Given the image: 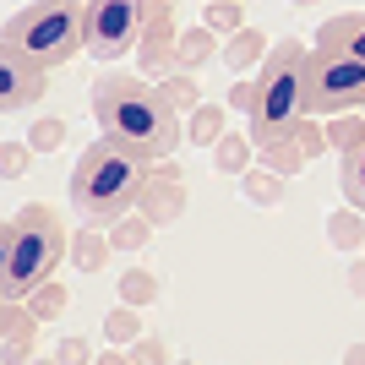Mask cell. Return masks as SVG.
I'll list each match as a JSON object with an SVG mask.
<instances>
[{"mask_svg":"<svg viewBox=\"0 0 365 365\" xmlns=\"http://www.w3.org/2000/svg\"><path fill=\"white\" fill-rule=\"evenodd\" d=\"M93 120L109 142L131 148L148 164L175 158V148L185 142V115L164 98V88L131 71H104L93 82Z\"/></svg>","mask_w":365,"mask_h":365,"instance_id":"cell-1","label":"cell"},{"mask_svg":"<svg viewBox=\"0 0 365 365\" xmlns=\"http://www.w3.org/2000/svg\"><path fill=\"white\" fill-rule=\"evenodd\" d=\"M66 251H71V235H66V218L49 202L16 207L6 235H0V300H28L38 284L55 278Z\"/></svg>","mask_w":365,"mask_h":365,"instance_id":"cell-2","label":"cell"},{"mask_svg":"<svg viewBox=\"0 0 365 365\" xmlns=\"http://www.w3.org/2000/svg\"><path fill=\"white\" fill-rule=\"evenodd\" d=\"M142 185H148V158H137L131 148L98 137L71 164V207L88 224H115V218L137 213Z\"/></svg>","mask_w":365,"mask_h":365,"instance_id":"cell-3","label":"cell"},{"mask_svg":"<svg viewBox=\"0 0 365 365\" xmlns=\"http://www.w3.org/2000/svg\"><path fill=\"white\" fill-rule=\"evenodd\" d=\"M305 115V44L300 38H278L262 61V82H257V109H251V131L245 137L267 148V142H289Z\"/></svg>","mask_w":365,"mask_h":365,"instance_id":"cell-4","label":"cell"},{"mask_svg":"<svg viewBox=\"0 0 365 365\" xmlns=\"http://www.w3.org/2000/svg\"><path fill=\"white\" fill-rule=\"evenodd\" d=\"M0 44H16L22 55L55 71L88 49V0H33L6 22Z\"/></svg>","mask_w":365,"mask_h":365,"instance_id":"cell-5","label":"cell"},{"mask_svg":"<svg viewBox=\"0 0 365 365\" xmlns=\"http://www.w3.org/2000/svg\"><path fill=\"white\" fill-rule=\"evenodd\" d=\"M365 104V61L338 55V49H311L305 55V115L333 120L354 115Z\"/></svg>","mask_w":365,"mask_h":365,"instance_id":"cell-6","label":"cell"},{"mask_svg":"<svg viewBox=\"0 0 365 365\" xmlns=\"http://www.w3.org/2000/svg\"><path fill=\"white\" fill-rule=\"evenodd\" d=\"M148 0H88V55L93 61H120L142 44Z\"/></svg>","mask_w":365,"mask_h":365,"instance_id":"cell-7","label":"cell"},{"mask_svg":"<svg viewBox=\"0 0 365 365\" xmlns=\"http://www.w3.org/2000/svg\"><path fill=\"white\" fill-rule=\"evenodd\" d=\"M38 93H49V71L33 55H22L16 44H0V109L16 115V109H28Z\"/></svg>","mask_w":365,"mask_h":365,"instance_id":"cell-8","label":"cell"},{"mask_svg":"<svg viewBox=\"0 0 365 365\" xmlns=\"http://www.w3.org/2000/svg\"><path fill=\"white\" fill-rule=\"evenodd\" d=\"M175 49H180V33H175V0H148V22H142V44L137 61L148 76H169L175 71Z\"/></svg>","mask_w":365,"mask_h":365,"instance_id":"cell-9","label":"cell"},{"mask_svg":"<svg viewBox=\"0 0 365 365\" xmlns=\"http://www.w3.org/2000/svg\"><path fill=\"white\" fill-rule=\"evenodd\" d=\"M185 202H191V191H185L180 164H175V158H158V164H148V185H142L137 213L153 218V224H175V218L185 213Z\"/></svg>","mask_w":365,"mask_h":365,"instance_id":"cell-10","label":"cell"},{"mask_svg":"<svg viewBox=\"0 0 365 365\" xmlns=\"http://www.w3.org/2000/svg\"><path fill=\"white\" fill-rule=\"evenodd\" d=\"M33 338H38V317L28 300H0V365H28Z\"/></svg>","mask_w":365,"mask_h":365,"instance_id":"cell-11","label":"cell"},{"mask_svg":"<svg viewBox=\"0 0 365 365\" xmlns=\"http://www.w3.org/2000/svg\"><path fill=\"white\" fill-rule=\"evenodd\" d=\"M317 49H338V55L365 61V11L327 16V22H322V33H317Z\"/></svg>","mask_w":365,"mask_h":365,"instance_id":"cell-12","label":"cell"},{"mask_svg":"<svg viewBox=\"0 0 365 365\" xmlns=\"http://www.w3.org/2000/svg\"><path fill=\"white\" fill-rule=\"evenodd\" d=\"M224 120H229V104H202L185 115V142H197V148L213 153L218 137H224Z\"/></svg>","mask_w":365,"mask_h":365,"instance_id":"cell-13","label":"cell"},{"mask_svg":"<svg viewBox=\"0 0 365 365\" xmlns=\"http://www.w3.org/2000/svg\"><path fill=\"white\" fill-rule=\"evenodd\" d=\"M218 49V33L213 28H185L180 33V49H175V71H197L202 61H213Z\"/></svg>","mask_w":365,"mask_h":365,"instance_id":"cell-14","label":"cell"},{"mask_svg":"<svg viewBox=\"0 0 365 365\" xmlns=\"http://www.w3.org/2000/svg\"><path fill=\"white\" fill-rule=\"evenodd\" d=\"M338 185H344V202L365 213V137H360V148H354V153L338 158Z\"/></svg>","mask_w":365,"mask_h":365,"instance_id":"cell-15","label":"cell"},{"mask_svg":"<svg viewBox=\"0 0 365 365\" xmlns=\"http://www.w3.org/2000/svg\"><path fill=\"white\" fill-rule=\"evenodd\" d=\"M109 235H98V229H82V235H71V267H82V273H98L109 262Z\"/></svg>","mask_w":365,"mask_h":365,"instance_id":"cell-16","label":"cell"},{"mask_svg":"<svg viewBox=\"0 0 365 365\" xmlns=\"http://www.w3.org/2000/svg\"><path fill=\"white\" fill-rule=\"evenodd\" d=\"M224 61L235 66V71H251L257 61H267V44H262V33H257V28L229 33V38H224Z\"/></svg>","mask_w":365,"mask_h":365,"instance_id":"cell-17","label":"cell"},{"mask_svg":"<svg viewBox=\"0 0 365 365\" xmlns=\"http://www.w3.org/2000/svg\"><path fill=\"white\" fill-rule=\"evenodd\" d=\"M327 240H333L338 251H360L365 245V213L360 207H338V213L327 218Z\"/></svg>","mask_w":365,"mask_h":365,"instance_id":"cell-18","label":"cell"},{"mask_svg":"<svg viewBox=\"0 0 365 365\" xmlns=\"http://www.w3.org/2000/svg\"><path fill=\"white\" fill-rule=\"evenodd\" d=\"M240 191H245V202L273 207V202L284 197V175H273L267 164H257V169H245V175H240Z\"/></svg>","mask_w":365,"mask_h":365,"instance_id":"cell-19","label":"cell"},{"mask_svg":"<svg viewBox=\"0 0 365 365\" xmlns=\"http://www.w3.org/2000/svg\"><path fill=\"white\" fill-rule=\"evenodd\" d=\"M153 218H142V213H125V218H115V229H109V245L115 251H142V245L153 240Z\"/></svg>","mask_w":365,"mask_h":365,"instance_id":"cell-20","label":"cell"},{"mask_svg":"<svg viewBox=\"0 0 365 365\" xmlns=\"http://www.w3.org/2000/svg\"><path fill=\"white\" fill-rule=\"evenodd\" d=\"M251 148H257L251 137L224 131V137H218V148H213V164L224 169V175H245V169H251Z\"/></svg>","mask_w":365,"mask_h":365,"instance_id":"cell-21","label":"cell"},{"mask_svg":"<svg viewBox=\"0 0 365 365\" xmlns=\"http://www.w3.org/2000/svg\"><path fill=\"white\" fill-rule=\"evenodd\" d=\"M257 153H262V164L273 169V175H284V180H289V175H300V169L311 164L294 137H289V142H267V148H257Z\"/></svg>","mask_w":365,"mask_h":365,"instance_id":"cell-22","label":"cell"},{"mask_svg":"<svg viewBox=\"0 0 365 365\" xmlns=\"http://www.w3.org/2000/svg\"><path fill=\"white\" fill-rule=\"evenodd\" d=\"M66 305H71V289H66L61 278H49V284H38V289L28 294V311H33L38 322H55Z\"/></svg>","mask_w":365,"mask_h":365,"instance_id":"cell-23","label":"cell"},{"mask_svg":"<svg viewBox=\"0 0 365 365\" xmlns=\"http://www.w3.org/2000/svg\"><path fill=\"white\" fill-rule=\"evenodd\" d=\"M153 300H158V278H153L148 267H125L120 273V305H137L142 311V305H153Z\"/></svg>","mask_w":365,"mask_h":365,"instance_id":"cell-24","label":"cell"},{"mask_svg":"<svg viewBox=\"0 0 365 365\" xmlns=\"http://www.w3.org/2000/svg\"><path fill=\"white\" fill-rule=\"evenodd\" d=\"M104 338H109V344H120V349H131V344L142 338V311H137V305L109 311V317H104Z\"/></svg>","mask_w":365,"mask_h":365,"instance_id":"cell-25","label":"cell"},{"mask_svg":"<svg viewBox=\"0 0 365 365\" xmlns=\"http://www.w3.org/2000/svg\"><path fill=\"white\" fill-rule=\"evenodd\" d=\"M360 137H365V115H333V120H327V142H333L338 158L360 148Z\"/></svg>","mask_w":365,"mask_h":365,"instance_id":"cell-26","label":"cell"},{"mask_svg":"<svg viewBox=\"0 0 365 365\" xmlns=\"http://www.w3.org/2000/svg\"><path fill=\"white\" fill-rule=\"evenodd\" d=\"M202 28H213L218 38L240 33L245 28V6H240V0H207V22H202Z\"/></svg>","mask_w":365,"mask_h":365,"instance_id":"cell-27","label":"cell"},{"mask_svg":"<svg viewBox=\"0 0 365 365\" xmlns=\"http://www.w3.org/2000/svg\"><path fill=\"white\" fill-rule=\"evenodd\" d=\"M158 88H164V98H169V104H175V109H180V115H191V109H202V98H197V82H191V71H169L164 76V82H158Z\"/></svg>","mask_w":365,"mask_h":365,"instance_id":"cell-28","label":"cell"},{"mask_svg":"<svg viewBox=\"0 0 365 365\" xmlns=\"http://www.w3.org/2000/svg\"><path fill=\"white\" fill-rule=\"evenodd\" d=\"M61 142H66V120H55V115H44V120L28 131V148L33 153H55Z\"/></svg>","mask_w":365,"mask_h":365,"instance_id":"cell-29","label":"cell"},{"mask_svg":"<svg viewBox=\"0 0 365 365\" xmlns=\"http://www.w3.org/2000/svg\"><path fill=\"white\" fill-rule=\"evenodd\" d=\"M294 142H300V153H305V158H322V153L333 148V142H327V125H317V115H311V120H305L300 131H294Z\"/></svg>","mask_w":365,"mask_h":365,"instance_id":"cell-30","label":"cell"},{"mask_svg":"<svg viewBox=\"0 0 365 365\" xmlns=\"http://www.w3.org/2000/svg\"><path fill=\"white\" fill-rule=\"evenodd\" d=\"M131 360H137V365H169L164 338H137V344H131Z\"/></svg>","mask_w":365,"mask_h":365,"instance_id":"cell-31","label":"cell"},{"mask_svg":"<svg viewBox=\"0 0 365 365\" xmlns=\"http://www.w3.org/2000/svg\"><path fill=\"white\" fill-rule=\"evenodd\" d=\"M0 169H6V180H22V169H28V148H22V142H6V148H0Z\"/></svg>","mask_w":365,"mask_h":365,"instance_id":"cell-32","label":"cell"},{"mask_svg":"<svg viewBox=\"0 0 365 365\" xmlns=\"http://www.w3.org/2000/svg\"><path fill=\"white\" fill-rule=\"evenodd\" d=\"M61 365H98L93 360V349H88V338H61Z\"/></svg>","mask_w":365,"mask_h":365,"instance_id":"cell-33","label":"cell"},{"mask_svg":"<svg viewBox=\"0 0 365 365\" xmlns=\"http://www.w3.org/2000/svg\"><path fill=\"white\" fill-rule=\"evenodd\" d=\"M224 104H229V109H245V115H251V109H257V82H235Z\"/></svg>","mask_w":365,"mask_h":365,"instance_id":"cell-34","label":"cell"},{"mask_svg":"<svg viewBox=\"0 0 365 365\" xmlns=\"http://www.w3.org/2000/svg\"><path fill=\"white\" fill-rule=\"evenodd\" d=\"M349 294H360V300H365V257L349 262Z\"/></svg>","mask_w":365,"mask_h":365,"instance_id":"cell-35","label":"cell"},{"mask_svg":"<svg viewBox=\"0 0 365 365\" xmlns=\"http://www.w3.org/2000/svg\"><path fill=\"white\" fill-rule=\"evenodd\" d=\"M98 365H137V360H131V349H120V344H115L109 354H98Z\"/></svg>","mask_w":365,"mask_h":365,"instance_id":"cell-36","label":"cell"},{"mask_svg":"<svg viewBox=\"0 0 365 365\" xmlns=\"http://www.w3.org/2000/svg\"><path fill=\"white\" fill-rule=\"evenodd\" d=\"M344 365H365V344H349V354H344Z\"/></svg>","mask_w":365,"mask_h":365,"instance_id":"cell-37","label":"cell"},{"mask_svg":"<svg viewBox=\"0 0 365 365\" xmlns=\"http://www.w3.org/2000/svg\"><path fill=\"white\" fill-rule=\"evenodd\" d=\"M28 365H61V354H44V360H28Z\"/></svg>","mask_w":365,"mask_h":365,"instance_id":"cell-38","label":"cell"},{"mask_svg":"<svg viewBox=\"0 0 365 365\" xmlns=\"http://www.w3.org/2000/svg\"><path fill=\"white\" fill-rule=\"evenodd\" d=\"M294 6H317V0H294Z\"/></svg>","mask_w":365,"mask_h":365,"instance_id":"cell-39","label":"cell"},{"mask_svg":"<svg viewBox=\"0 0 365 365\" xmlns=\"http://www.w3.org/2000/svg\"><path fill=\"white\" fill-rule=\"evenodd\" d=\"M175 6H180V0H175Z\"/></svg>","mask_w":365,"mask_h":365,"instance_id":"cell-40","label":"cell"},{"mask_svg":"<svg viewBox=\"0 0 365 365\" xmlns=\"http://www.w3.org/2000/svg\"><path fill=\"white\" fill-rule=\"evenodd\" d=\"M180 365H185V360H180Z\"/></svg>","mask_w":365,"mask_h":365,"instance_id":"cell-41","label":"cell"}]
</instances>
